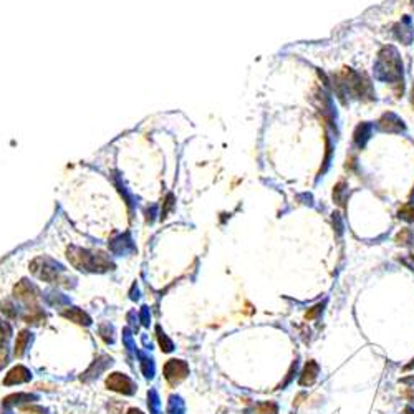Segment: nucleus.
Returning a JSON list of instances; mask_svg holds the SVG:
<instances>
[{"instance_id": "1", "label": "nucleus", "mask_w": 414, "mask_h": 414, "mask_svg": "<svg viewBox=\"0 0 414 414\" xmlns=\"http://www.w3.org/2000/svg\"><path fill=\"white\" fill-rule=\"evenodd\" d=\"M188 371H189L188 365L183 361H177V359H171V361L166 363V366H164V376H166L167 383H171V384H176V383H179L181 380H184Z\"/></svg>"}, {"instance_id": "2", "label": "nucleus", "mask_w": 414, "mask_h": 414, "mask_svg": "<svg viewBox=\"0 0 414 414\" xmlns=\"http://www.w3.org/2000/svg\"><path fill=\"white\" fill-rule=\"evenodd\" d=\"M106 386L113 391H118V393L123 394H131L134 391L133 383H131L129 378H126L121 373H113V375L106 380Z\"/></svg>"}, {"instance_id": "3", "label": "nucleus", "mask_w": 414, "mask_h": 414, "mask_svg": "<svg viewBox=\"0 0 414 414\" xmlns=\"http://www.w3.org/2000/svg\"><path fill=\"white\" fill-rule=\"evenodd\" d=\"M30 380V373L25 370L24 366H17L8 373L7 378L3 380L5 384H19V383H25V381Z\"/></svg>"}, {"instance_id": "4", "label": "nucleus", "mask_w": 414, "mask_h": 414, "mask_svg": "<svg viewBox=\"0 0 414 414\" xmlns=\"http://www.w3.org/2000/svg\"><path fill=\"white\" fill-rule=\"evenodd\" d=\"M63 315H65L66 318H71V320L76 321V323H85V325H88L90 323V318L86 317L81 310H76V308H73V310H68V312H63Z\"/></svg>"}, {"instance_id": "5", "label": "nucleus", "mask_w": 414, "mask_h": 414, "mask_svg": "<svg viewBox=\"0 0 414 414\" xmlns=\"http://www.w3.org/2000/svg\"><path fill=\"white\" fill-rule=\"evenodd\" d=\"M27 341H29V333H27V331H22V333L17 336V341H15V356H22V354H24Z\"/></svg>"}, {"instance_id": "6", "label": "nucleus", "mask_w": 414, "mask_h": 414, "mask_svg": "<svg viewBox=\"0 0 414 414\" xmlns=\"http://www.w3.org/2000/svg\"><path fill=\"white\" fill-rule=\"evenodd\" d=\"M7 348H5V345H2L0 343V368H3L7 365Z\"/></svg>"}, {"instance_id": "7", "label": "nucleus", "mask_w": 414, "mask_h": 414, "mask_svg": "<svg viewBox=\"0 0 414 414\" xmlns=\"http://www.w3.org/2000/svg\"><path fill=\"white\" fill-rule=\"evenodd\" d=\"M129 414H143V413H141V411H136V409H131Z\"/></svg>"}]
</instances>
